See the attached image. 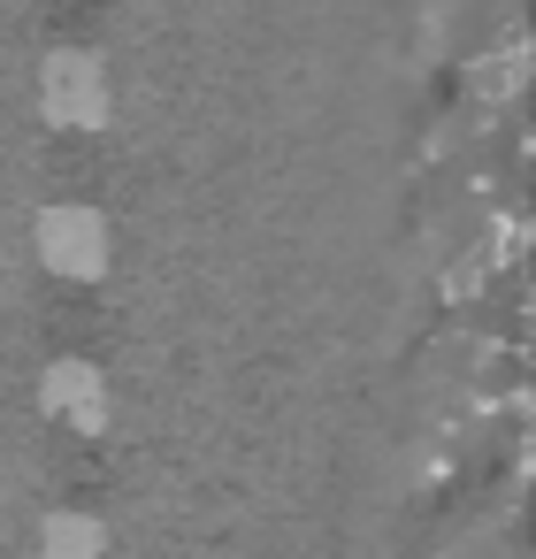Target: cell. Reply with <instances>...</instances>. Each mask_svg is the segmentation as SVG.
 Instances as JSON below:
<instances>
[{
    "instance_id": "obj_3",
    "label": "cell",
    "mask_w": 536,
    "mask_h": 559,
    "mask_svg": "<svg viewBox=\"0 0 536 559\" xmlns=\"http://www.w3.org/2000/svg\"><path fill=\"white\" fill-rule=\"evenodd\" d=\"M39 406H47V421H62L70 437H108V429H116V383H108L100 360H85V353H62V360L39 368Z\"/></svg>"
},
{
    "instance_id": "obj_1",
    "label": "cell",
    "mask_w": 536,
    "mask_h": 559,
    "mask_svg": "<svg viewBox=\"0 0 536 559\" xmlns=\"http://www.w3.org/2000/svg\"><path fill=\"white\" fill-rule=\"evenodd\" d=\"M32 253L47 276L62 284H100L108 261H116V223L93 207V200H47L32 215Z\"/></svg>"
},
{
    "instance_id": "obj_4",
    "label": "cell",
    "mask_w": 536,
    "mask_h": 559,
    "mask_svg": "<svg viewBox=\"0 0 536 559\" xmlns=\"http://www.w3.org/2000/svg\"><path fill=\"white\" fill-rule=\"evenodd\" d=\"M39 559H108V521L85 506H55L39 521Z\"/></svg>"
},
{
    "instance_id": "obj_2",
    "label": "cell",
    "mask_w": 536,
    "mask_h": 559,
    "mask_svg": "<svg viewBox=\"0 0 536 559\" xmlns=\"http://www.w3.org/2000/svg\"><path fill=\"white\" fill-rule=\"evenodd\" d=\"M39 116L55 131H78V139L108 131L116 123V78H108V62L93 47H55L39 62Z\"/></svg>"
}]
</instances>
